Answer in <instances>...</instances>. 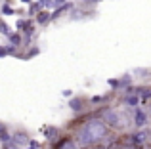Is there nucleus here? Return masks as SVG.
<instances>
[{"instance_id":"1","label":"nucleus","mask_w":151,"mask_h":149,"mask_svg":"<svg viewBox=\"0 0 151 149\" xmlns=\"http://www.w3.org/2000/svg\"><path fill=\"white\" fill-rule=\"evenodd\" d=\"M69 128L71 136L81 147H98L111 136L109 126L100 115V107H94L84 115L75 117L73 122H69Z\"/></svg>"},{"instance_id":"2","label":"nucleus","mask_w":151,"mask_h":149,"mask_svg":"<svg viewBox=\"0 0 151 149\" xmlns=\"http://www.w3.org/2000/svg\"><path fill=\"white\" fill-rule=\"evenodd\" d=\"M100 115H101V119L105 120V124L109 126V130H115V132L124 130L126 120H124V117H122V111H119L117 107H113V105H101Z\"/></svg>"},{"instance_id":"3","label":"nucleus","mask_w":151,"mask_h":149,"mask_svg":"<svg viewBox=\"0 0 151 149\" xmlns=\"http://www.w3.org/2000/svg\"><path fill=\"white\" fill-rule=\"evenodd\" d=\"M69 109L75 113V115H84V113L92 111V103H90L88 96H82V94H77L69 100Z\"/></svg>"},{"instance_id":"4","label":"nucleus","mask_w":151,"mask_h":149,"mask_svg":"<svg viewBox=\"0 0 151 149\" xmlns=\"http://www.w3.org/2000/svg\"><path fill=\"white\" fill-rule=\"evenodd\" d=\"M149 122H151V115H149L147 109H144L142 105L134 109L132 124H134V128H136V130H140V128H147V126H149Z\"/></svg>"},{"instance_id":"5","label":"nucleus","mask_w":151,"mask_h":149,"mask_svg":"<svg viewBox=\"0 0 151 149\" xmlns=\"http://www.w3.org/2000/svg\"><path fill=\"white\" fill-rule=\"evenodd\" d=\"M52 149H78V143L71 134H61V138L52 143Z\"/></svg>"},{"instance_id":"6","label":"nucleus","mask_w":151,"mask_h":149,"mask_svg":"<svg viewBox=\"0 0 151 149\" xmlns=\"http://www.w3.org/2000/svg\"><path fill=\"white\" fill-rule=\"evenodd\" d=\"M12 142L14 143H17L19 147H25V145H31V142H33V140H31V136H29V132L25 130V128H15L14 130V134H12Z\"/></svg>"},{"instance_id":"7","label":"nucleus","mask_w":151,"mask_h":149,"mask_svg":"<svg viewBox=\"0 0 151 149\" xmlns=\"http://www.w3.org/2000/svg\"><path fill=\"white\" fill-rule=\"evenodd\" d=\"M121 103L124 105V107H128V109H136V107H140V105H142V100L136 96V94L122 92V96H121Z\"/></svg>"},{"instance_id":"8","label":"nucleus","mask_w":151,"mask_h":149,"mask_svg":"<svg viewBox=\"0 0 151 149\" xmlns=\"http://www.w3.org/2000/svg\"><path fill=\"white\" fill-rule=\"evenodd\" d=\"M42 132H44V138L48 140L50 143H54L55 140L61 138V128L59 126H54V124H48V126L42 128Z\"/></svg>"},{"instance_id":"9","label":"nucleus","mask_w":151,"mask_h":149,"mask_svg":"<svg viewBox=\"0 0 151 149\" xmlns=\"http://www.w3.org/2000/svg\"><path fill=\"white\" fill-rule=\"evenodd\" d=\"M8 44H12V46H15L17 50H21L23 48V44H25V37H23L19 31H12L10 34H8Z\"/></svg>"},{"instance_id":"10","label":"nucleus","mask_w":151,"mask_h":149,"mask_svg":"<svg viewBox=\"0 0 151 149\" xmlns=\"http://www.w3.org/2000/svg\"><path fill=\"white\" fill-rule=\"evenodd\" d=\"M73 8H75V4H73V2H65V4H61L59 8H55V10L52 11V21L59 19L61 15H65L67 11H73Z\"/></svg>"},{"instance_id":"11","label":"nucleus","mask_w":151,"mask_h":149,"mask_svg":"<svg viewBox=\"0 0 151 149\" xmlns=\"http://www.w3.org/2000/svg\"><path fill=\"white\" fill-rule=\"evenodd\" d=\"M33 19H35V23H37L38 27H46V25L52 23V11L50 10H42L40 14H38L37 17H33Z\"/></svg>"},{"instance_id":"12","label":"nucleus","mask_w":151,"mask_h":149,"mask_svg":"<svg viewBox=\"0 0 151 149\" xmlns=\"http://www.w3.org/2000/svg\"><path fill=\"white\" fill-rule=\"evenodd\" d=\"M12 134H14V132H12V128L8 126L4 120H0V145H2V143L12 142Z\"/></svg>"},{"instance_id":"13","label":"nucleus","mask_w":151,"mask_h":149,"mask_svg":"<svg viewBox=\"0 0 151 149\" xmlns=\"http://www.w3.org/2000/svg\"><path fill=\"white\" fill-rule=\"evenodd\" d=\"M17 52L19 50L12 44H0V59L6 57V56H17Z\"/></svg>"},{"instance_id":"14","label":"nucleus","mask_w":151,"mask_h":149,"mask_svg":"<svg viewBox=\"0 0 151 149\" xmlns=\"http://www.w3.org/2000/svg\"><path fill=\"white\" fill-rule=\"evenodd\" d=\"M119 82H121V90L130 88V86H134V74H130V73L121 74V77H119Z\"/></svg>"},{"instance_id":"15","label":"nucleus","mask_w":151,"mask_h":149,"mask_svg":"<svg viewBox=\"0 0 151 149\" xmlns=\"http://www.w3.org/2000/svg\"><path fill=\"white\" fill-rule=\"evenodd\" d=\"M42 10H46V8H44V4H42V2H38V0H35L33 4H29V11H27V14H29V17H37V15L40 14Z\"/></svg>"},{"instance_id":"16","label":"nucleus","mask_w":151,"mask_h":149,"mask_svg":"<svg viewBox=\"0 0 151 149\" xmlns=\"http://www.w3.org/2000/svg\"><path fill=\"white\" fill-rule=\"evenodd\" d=\"M0 14H2V15H15V14H17V10H15V8H12V2H10V0H4L2 6H0Z\"/></svg>"},{"instance_id":"17","label":"nucleus","mask_w":151,"mask_h":149,"mask_svg":"<svg viewBox=\"0 0 151 149\" xmlns=\"http://www.w3.org/2000/svg\"><path fill=\"white\" fill-rule=\"evenodd\" d=\"M12 33V27L8 25L4 19H0V34H4V37H8V34Z\"/></svg>"},{"instance_id":"18","label":"nucleus","mask_w":151,"mask_h":149,"mask_svg":"<svg viewBox=\"0 0 151 149\" xmlns=\"http://www.w3.org/2000/svg\"><path fill=\"white\" fill-rule=\"evenodd\" d=\"M25 23H27V19H25V17L17 19V21H15V29H17V31H21L23 27H25Z\"/></svg>"},{"instance_id":"19","label":"nucleus","mask_w":151,"mask_h":149,"mask_svg":"<svg viewBox=\"0 0 151 149\" xmlns=\"http://www.w3.org/2000/svg\"><path fill=\"white\" fill-rule=\"evenodd\" d=\"M63 96L65 97H73V90H63Z\"/></svg>"},{"instance_id":"20","label":"nucleus","mask_w":151,"mask_h":149,"mask_svg":"<svg viewBox=\"0 0 151 149\" xmlns=\"http://www.w3.org/2000/svg\"><path fill=\"white\" fill-rule=\"evenodd\" d=\"M21 2H23V4H27V6H29V4H33L35 0H21Z\"/></svg>"},{"instance_id":"21","label":"nucleus","mask_w":151,"mask_h":149,"mask_svg":"<svg viewBox=\"0 0 151 149\" xmlns=\"http://www.w3.org/2000/svg\"><path fill=\"white\" fill-rule=\"evenodd\" d=\"M38 2H42V4H44V8H46V4H48V2H52V0H38Z\"/></svg>"},{"instance_id":"22","label":"nucleus","mask_w":151,"mask_h":149,"mask_svg":"<svg viewBox=\"0 0 151 149\" xmlns=\"http://www.w3.org/2000/svg\"><path fill=\"white\" fill-rule=\"evenodd\" d=\"M147 111H149V115H151V101H149V105H147Z\"/></svg>"},{"instance_id":"23","label":"nucleus","mask_w":151,"mask_h":149,"mask_svg":"<svg viewBox=\"0 0 151 149\" xmlns=\"http://www.w3.org/2000/svg\"><path fill=\"white\" fill-rule=\"evenodd\" d=\"M149 143H151V124H149Z\"/></svg>"}]
</instances>
